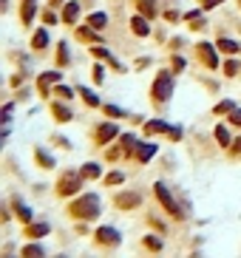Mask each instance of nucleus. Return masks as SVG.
<instances>
[{
    "instance_id": "a878e982",
    "label": "nucleus",
    "mask_w": 241,
    "mask_h": 258,
    "mask_svg": "<svg viewBox=\"0 0 241 258\" xmlns=\"http://www.w3.org/2000/svg\"><path fill=\"white\" fill-rule=\"evenodd\" d=\"M105 182H108V185H120V182H122V173H111Z\"/></svg>"
},
{
    "instance_id": "2eb2a0df",
    "label": "nucleus",
    "mask_w": 241,
    "mask_h": 258,
    "mask_svg": "<svg viewBox=\"0 0 241 258\" xmlns=\"http://www.w3.org/2000/svg\"><path fill=\"white\" fill-rule=\"evenodd\" d=\"M46 233H48V224H32V227H28V236H34V239H40Z\"/></svg>"
},
{
    "instance_id": "f03ea898",
    "label": "nucleus",
    "mask_w": 241,
    "mask_h": 258,
    "mask_svg": "<svg viewBox=\"0 0 241 258\" xmlns=\"http://www.w3.org/2000/svg\"><path fill=\"white\" fill-rule=\"evenodd\" d=\"M170 94H173V77L168 71H162L159 80L154 82V97L159 99V102H164V99H170Z\"/></svg>"
},
{
    "instance_id": "a211bd4d",
    "label": "nucleus",
    "mask_w": 241,
    "mask_h": 258,
    "mask_svg": "<svg viewBox=\"0 0 241 258\" xmlns=\"http://www.w3.org/2000/svg\"><path fill=\"white\" fill-rule=\"evenodd\" d=\"M54 116H57V119H62V122H68V119H71V111H66L62 105H54Z\"/></svg>"
},
{
    "instance_id": "9b49d317",
    "label": "nucleus",
    "mask_w": 241,
    "mask_h": 258,
    "mask_svg": "<svg viewBox=\"0 0 241 258\" xmlns=\"http://www.w3.org/2000/svg\"><path fill=\"white\" fill-rule=\"evenodd\" d=\"M77 179H62V182H60V193H62V196H68V193H74V190H77Z\"/></svg>"
},
{
    "instance_id": "dca6fc26",
    "label": "nucleus",
    "mask_w": 241,
    "mask_h": 258,
    "mask_svg": "<svg viewBox=\"0 0 241 258\" xmlns=\"http://www.w3.org/2000/svg\"><path fill=\"white\" fill-rule=\"evenodd\" d=\"M32 17H34V3L26 0V6H23V23H32Z\"/></svg>"
},
{
    "instance_id": "412c9836",
    "label": "nucleus",
    "mask_w": 241,
    "mask_h": 258,
    "mask_svg": "<svg viewBox=\"0 0 241 258\" xmlns=\"http://www.w3.org/2000/svg\"><path fill=\"white\" fill-rule=\"evenodd\" d=\"M80 94L86 97V102H88V105H100V99H96V94H91L88 88H80Z\"/></svg>"
},
{
    "instance_id": "4be33fe9",
    "label": "nucleus",
    "mask_w": 241,
    "mask_h": 258,
    "mask_svg": "<svg viewBox=\"0 0 241 258\" xmlns=\"http://www.w3.org/2000/svg\"><path fill=\"white\" fill-rule=\"evenodd\" d=\"M156 131H170L164 122H148V134H156Z\"/></svg>"
},
{
    "instance_id": "7c9ffc66",
    "label": "nucleus",
    "mask_w": 241,
    "mask_h": 258,
    "mask_svg": "<svg viewBox=\"0 0 241 258\" xmlns=\"http://www.w3.org/2000/svg\"><path fill=\"white\" fill-rule=\"evenodd\" d=\"M148 247H150V250H159V247H162V241H156V239H148Z\"/></svg>"
},
{
    "instance_id": "0eeeda50",
    "label": "nucleus",
    "mask_w": 241,
    "mask_h": 258,
    "mask_svg": "<svg viewBox=\"0 0 241 258\" xmlns=\"http://www.w3.org/2000/svg\"><path fill=\"white\" fill-rule=\"evenodd\" d=\"M154 153H156V145H148L145 142V145H139V148H136V159L139 162H148Z\"/></svg>"
},
{
    "instance_id": "b1692460",
    "label": "nucleus",
    "mask_w": 241,
    "mask_h": 258,
    "mask_svg": "<svg viewBox=\"0 0 241 258\" xmlns=\"http://www.w3.org/2000/svg\"><path fill=\"white\" fill-rule=\"evenodd\" d=\"M18 216L23 219V222H32V213H28V210H26L23 205H18Z\"/></svg>"
},
{
    "instance_id": "bb28decb",
    "label": "nucleus",
    "mask_w": 241,
    "mask_h": 258,
    "mask_svg": "<svg viewBox=\"0 0 241 258\" xmlns=\"http://www.w3.org/2000/svg\"><path fill=\"white\" fill-rule=\"evenodd\" d=\"M66 51H68V48H66V43H62L60 45V65H66V62H68V54H66Z\"/></svg>"
},
{
    "instance_id": "6ab92c4d",
    "label": "nucleus",
    "mask_w": 241,
    "mask_h": 258,
    "mask_svg": "<svg viewBox=\"0 0 241 258\" xmlns=\"http://www.w3.org/2000/svg\"><path fill=\"white\" fill-rule=\"evenodd\" d=\"M88 23H91L94 28H102L105 23H108V17H105V14H91V20H88Z\"/></svg>"
},
{
    "instance_id": "72a5a7b5",
    "label": "nucleus",
    "mask_w": 241,
    "mask_h": 258,
    "mask_svg": "<svg viewBox=\"0 0 241 258\" xmlns=\"http://www.w3.org/2000/svg\"><path fill=\"white\" fill-rule=\"evenodd\" d=\"M232 122L241 125V111H236V108H232Z\"/></svg>"
},
{
    "instance_id": "2f4dec72",
    "label": "nucleus",
    "mask_w": 241,
    "mask_h": 258,
    "mask_svg": "<svg viewBox=\"0 0 241 258\" xmlns=\"http://www.w3.org/2000/svg\"><path fill=\"white\" fill-rule=\"evenodd\" d=\"M216 3H222V0H202V6H204V9H213Z\"/></svg>"
},
{
    "instance_id": "7ed1b4c3",
    "label": "nucleus",
    "mask_w": 241,
    "mask_h": 258,
    "mask_svg": "<svg viewBox=\"0 0 241 258\" xmlns=\"http://www.w3.org/2000/svg\"><path fill=\"white\" fill-rule=\"evenodd\" d=\"M154 190H156V199H159V202L164 205V210H168L170 216H176V219H179V216H182V210L176 207V202L170 199V193H168V187H164V185H156Z\"/></svg>"
},
{
    "instance_id": "f3484780",
    "label": "nucleus",
    "mask_w": 241,
    "mask_h": 258,
    "mask_svg": "<svg viewBox=\"0 0 241 258\" xmlns=\"http://www.w3.org/2000/svg\"><path fill=\"white\" fill-rule=\"evenodd\" d=\"M32 45H34V48H43V45H48V34H46V31H37V34H34V43H32Z\"/></svg>"
},
{
    "instance_id": "f8f14e48",
    "label": "nucleus",
    "mask_w": 241,
    "mask_h": 258,
    "mask_svg": "<svg viewBox=\"0 0 241 258\" xmlns=\"http://www.w3.org/2000/svg\"><path fill=\"white\" fill-rule=\"evenodd\" d=\"M116 205H120V207H134V205H139V196H136V193H128V196H120V199H116Z\"/></svg>"
},
{
    "instance_id": "20e7f679",
    "label": "nucleus",
    "mask_w": 241,
    "mask_h": 258,
    "mask_svg": "<svg viewBox=\"0 0 241 258\" xmlns=\"http://www.w3.org/2000/svg\"><path fill=\"white\" fill-rule=\"evenodd\" d=\"M114 136H116V125H114V122H108V125H102V128L96 131V142H100V145H105L108 139H114Z\"/></svg>"
},
{
    "instance_id": "f257e3e1",
    "label": "nucleus",
    "mask_w": 241,
    "mask_h": 258,
    "mask_svg": "<svg viewBox=\"0 0 241 258\" xmlns=\"http://www.w3.org/2000/svg\"><path fill=\"white\" fill-rule=\"evenodd\" d=\"M71 213L80 216V219H94V216L100 213V205H96L94 196H82L80 202H74V205H71Z\"/></svg>"
},
{
    "instance_id": "ddd939ff",
    "label": "nucleus",
    "mask_w": 241,
    "mask_h": 258,
    "mask_svg": "<svg viewBox=\"0 0 241 258\" xmlns=\"http://www.w3.org/2000/svg\"><path fill=\"white\" fill-rule=\"evenodd\" d=\"M130 26H134V31H136L139 37H145V34H148V23H145L142 17H134V20H130Z\"/></svg>"
},
{
    "instance_id": "1a4fd4ad",
    "label": "nucleus",
    "mask_w": 241,
    "mask_h": 258,
    "mask_svg": "<svg viewBox=\"0 0 241 258\" xmlns=\"http://www.w3.org/2000/svg\"><path fill=\"white\" fill-rule=\"evenodd\" d=\"M57 80H60V74H57V71L43 74V77H40V91H48V85H52V82H57Z\"/></svg>"
},
{
    "instance_id": "423d86ee",
    "label": "nucleus",
    "mask_w": 241,
    "mask_h": 258,
    "mask_svg": "<svg viewBox=\"0 0 241 258\" xmlns=\"http://www.w3.org/2000/svg\"><path fill=\"white\" fill-rule=\"evenodd\" d=\"M96 239L102 241V244H116V241H120V233L111 230V227H102V230L96 233Z\"/></svg>"
},
{
    "instance_id": "393cba45",
    "label": "nucleus",
    "mask_w": 241,
    "mask_h": 258,
    "mask_svg": "<svg viewBox=\"0 0 241 258\" xmlns=\"http://www.w3.org/2000/svg\"><path fill=\"white\" fill-rule=\"evenodd\" d=\"M23 256H43V250L40 247H26L23 250Z\"/></svg>"
},
{
    "instance_id": "9d476101",
    "label": "nucleus",
    "mask_w": 241,
    "mask_h": 258,
    "mask_svg": "<svg viewBox=\"0 0 241 258\" xmlns=\"http://www.w3.org/2000/svg\"><path fill=\"white\" fill-rule=\"evenodd\" d=\"M139 9H142V14H148V17H154L156 14V0H136Z\"/></svg>"
},
{
    "instance_id": "c756f323",
    "label": "nucleus",
    "mask_w": 241,
    "mask_h": 258,
    "mask_svg": "<svg viewBox=\"0 0 241 258\" xmlns=\"http://www.w3.org/2000/svg\"><path fill=\"white\" fill-rule=\"evenodd\" d=\"M57 94H60V97H68V99H71V88H66V85H60V88H57Z\"/></svg>"
},
{
    "instance_id": "39448f33",
    "label": "nucleus",
    "mask_w": 241,
    "mask_h": 258,
    "mask_svg": "<svg viewBox=\"0 0 241 258\" xmlns=\"http://www.w3.org/2000/svg\"><path fill=\"white\" fill-rule=\"evenodd\" d=\"M198 54H202V60H204L210 68H216V65H218V60H216V54H213V45L202 43V45H198Z\"/></svg>"
},
{
    "instance_id": "aec40b11",
    "label": "nucleus",
    "mask_w": 241,
    "mask_h": 258,
    "mask_svg": "<svg viewBox=\"0 0 241 258\" xmlns=\"http://www.w3.org/2000/svg\"><path fill=\"white\" fill-rule=\"evenodd\" d=\"M82 176H86V179H96V176H100V168H96V165H86V168H82Z\"/></svg>"
},
{
    "instance_id": "5701e85b",
    "label": "nucleus",
    "mask_w": 241,
    "mask_h": 258,
    "mask_svg": "<svg viewBox=\"0 0 241 258\" xmlns=\"http://www.w3.org/2000/svg\"><path fill=\"white\" fill-rule=\"evenodd\" d=\"M216 136H218V142H222V145H230V134H227V128H216Z\"/></svg>"
},
{
    "instance_id": "cd10ccee",
    "label": "nucleus",
    "mask_w": 241,
    "mask_h": 258,
    "mask_svg": "<svg viewBox=\"0 0 241 258\" xmlns=\"http://www.w3.org/2000/svg\"><path fill=\"white\" fill-rule=\"evenodd\" d=\"M224 71H227V74H236V71H238V62H227V65H224Z\"/></svg>"
},
{
    "instance_id": "c85d7f7f",
    "label": "nucleus",
    "mask_w": 241,
    "mask_h": 258,
    "mask_svg": "<svg viewBox=\"0 0 241 258\" xmlns=\"http://www.w3.org/2000/svg\"><path fill=\"white\" fill-rule=\"evenodd\" d=\"M216 111H218V114H224V111H232V102H222V105L216 108Z\"/></svg>"
},
{
    "instance_id": "4468645a",
    "label": "nucleus",
    "mask_w": 241,
    "mask_h": 258,
    "mask_svg": "<svg viewBox=\"0 0 241 258\" xmlns=\"http://www.w3.org/2000/svg\"><path fill=\"white\" fill-rule=\"evenodd\" d=\"M77 3H68V6H66V11H62V17H66V23H74V20H77Z\"/></svg>"
},
{
    "instance_id": "473e14b6",
    "label": "nucleus",
    "mask_w": 241,
    "mask_h": 258,
    "mask_svg": "<svg viewBox=\"0 0 241 258\" xmlns=\"http://www.w3.org/2000/svg\"><path fill=\"white\" fill-rule=\"evenodd\" d=\"M105 111H108V114H111V116H122V111H120V108H114V105H108V108H105Z\"/></svg>"
},
{
    "instance_id": "6e6552de",
    "label": "nucleus",
    "mask_w": 241,
    "mask_h": 258,
    "mask_svg": "<svg viewBox=\"0 0 241 258\" xmlns=\"http://www.w3.org/2000/svg\"><path fill=\"white\" fill-rule=\"evenodd\" d=\"M218 48H222V51H230V54L241 51V45L236 43V40H227V37H222V40H218Z\"/></svg>"
}]
</instances>
